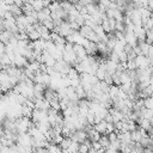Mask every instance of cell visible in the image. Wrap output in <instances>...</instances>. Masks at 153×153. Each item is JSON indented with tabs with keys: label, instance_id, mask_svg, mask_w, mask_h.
I'll return each instance as SVG.
<instances>
[{
	"label": "cell",
	"instance_id": "cell-5",
	"mask_svg": "<svg viewBox=\"0 0 153 153\" xmlns=\"http://www.w3.org/2000/svg\"><path fill=\"white\" fill-rule=\"evenodd\" d=\"M92 127H93V129H94L96 131H98L100 135H103V134H106V122H105L104 120L99 121L98 123H94V124H92Z\"/></svg>",
	"mask_w": 153,
	"mask_h": 153
},
{
	"label": "cell",
	"instance_id": "cell-1",
	"mask_svg": "<svg viewBox=\"0 0 153 153\" xmlns=\"http://www.w3.org/2000/svg\"><path fill=\"white\" fill-rule=\"evenodd\" d=\"M57 27H59V31H57V33L60 35V36H62V37H67V36H69L74 30H72L71 29V26H69V24L67 23V22H62L60 25H57Z\"/></svg>",
	"mask_w": 153,
	"mask_h": 153
},
{
	"label": "cell",
	"instance_id": "cell-11",
	"mask_svg": "<svg viewBox=\"0 0 153 153\" xmlns=\"http://www.w3.org/2000/svg\"><path fill=\"white\" fill-rule=\"evenodd\" d=\"M78 149H79V142H75V141H72L69 147L67 148L68 153H78Z\"/></svg>",
	"mask_w": 153,
	"mask_h": 153
},
{
	"label": "cell",
	"instance_id": "cell-3",
	"mask_svg": "<svg viewBox=\"0 0 153 153\" xmlns=\"http://www.w3.org/2000/svg\"><path fill=\"white\" fill-rule=\"evenodd\" d=\"M124 39H126V43L130 44L131 47H135L136 43H137V39L135 37V35L133 33V31H124Z\"/></svg>",
	"mask_w": 153,
	"mask_h": 153
},
{
	"label": "cell",
	"instance_id": "cell-12",
	"mask_svg": "<svg viewBox=\"0 0 153 153\" xmlns=\"http://www.w3.org/2000/svg\"><path fill=\"white\" fill-rule=\"evenodd\" d=\"M13 4H14V5H17V6H18V7H20V8H22V6L24 5L23 0H13Z\"/></svg>",
	"mask_w": 153,
	"mask_h": 153
},
{
	"label": "cell",
	"instance_id": "cell-8",
	"mask_svg": "<svg viewBox=\"0 0 153 153\" xmlns=\"http://www.w3.org/2000/svg\"><path fill=\"white\" fill-rule=\"evenodd\" d=\"M30 5L32 6L33 11H36V12L41 11V10L44 7V6H43V1H42V0H32V1L30 2Z\"/></svg>",
	"mask_w": 153,
	"mask_h": 153
},
{
	"label": "cell",
	"instance_id": "cell-7",
	"mask_svg": "<svg viewBox=\"0 0 153 153\" xmlns=\"http://www.w3.org/2000/svg\"><path fill=\"white\" fill-rule=\"evenodd\" d=\"M98 142H99L100 147H102L104 151H105V149L109 147V145H110V141H109V139H108V135H106V134H103V135H100V137H99Z\"/></svg>",
	"mask_w": 153,
	"mask_h": 153
},
{
	"label": "cell",
	"instance_id": "cell-10",
	"mask_svg": "<svg viewBox=\"0 0 153 153\" xmlns=\"http://www.w3.org/2000/svg\"><path fill=\"white\" fill-rule=\"evenodd\" d=\"M71 142H72V140H71L69 137H63V139L61 140V142L59 143V146H60L61 149H67V148L69 147Z\"/></svg>",
	"mask_w": 153,
	"mask_h": 153
},
{
	"label": "cell",
	"instance_id": "cell-2",
	"mask_svg": "<svg viewBox=\"0 0 153 153\" xmlns=\"http://www.w3.org/2000/svg\"><path fill=\"white\" fill-rule=\"evenodd\" d=\"M11 62H12L13 66H16L18 68H23V67H25L27 65V60L22 55H14Z\"/></svg>",
	"mask_w": 153,
	"mask_h": 153
},
{
	"label": "cell",
	"instance_id": "cell-4",
	"mask_svg": "<svg viewBox=\"0 0 153 153\" xmlns=\"http://www.w3.org/2000/svg\"><path fill=\"white\" fill-rule=\"evenodd\" d=\"M47 18H50V10L48 7H43L41 11L37 12V20L39 23H42L43 20H45Z\"/></svg>",
	"mask_w": 153,
	"mask_h": 153
},
{
	"label": "cell",
	"instance_id": "cell-9",
	"mask_svg": "<svg viewBox=\"0 0 153 153\" xmlns=\"http://www.w3.org/2000/svg\"><path fill=\"white\" fill-rule=\"evenodd\" d=\"M26 35H27V39H29V41H31V42H32V41H37V39H39V38H41V37H39V33H38L35 29H33L32 31L27 32Z\"/></svg>",
	"mask_w": 153,
	"mask_h": 153
},
{
	"label": "cell",
	"instance_id": "cell-6",
	"mask_svg": "<svg viewBox=\"0 0 153 153\" xmlns=\"http://www.w3.org/2000/svg\"><path fill=\"white\" fill-rule=\"evenodd\" d=\"M7 10L12 13V16L16 18L17 16H19V14H22V8L20 7H18L17 5H14V4H11V5H8L7 6Z\"/></svg>",
	"mask_w": 153,
	"mask_h": 153
}]
</instances>
